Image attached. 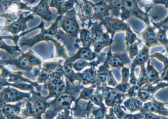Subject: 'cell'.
Segmentation results:
<instances>
[{
	"label": "cell",
	"mask_w": 168,
	"mask_h": 119,
	"mask_svg": "<svg viewBox=\"0 0 168 119\" xmlns=\"http://www.w3.org/2000/svg\"><path fill=\"white\" fill-rule=\"evenodd\" d=\"M83 95H84V97H89V96L90 93L89 91H85V92L84 93V94H83Z\"/></svg>",
	"instance_id": "cb8c5ba5"
},
{
	"label": "cell",
	"mask_w": 168,
	"mask_h": 119,
	"mask_svg": "<svg viewBox=\"0 0 168 119\" xmlns=\"http://www.w3.org/2000/svg\"><path fill=\"white\" fill-rule=\"evenodd\" d=\"M109 62L112 65L115 66H117L119 65V62L116 59L112 57L109 60Z\"/></svg>",
	"instance_id": "ac0fdd59"
},
{
	"label": "cell",
	"mask_w": 168,
	"mask_h": 119,
	"mask_svg": "<svg viewBox=\"0 0 168 119\" xmlns=\"http://www.w3.org/2000/svg\"><path fill=\"white\" fill-rule=\"evenodd\" d=\"M130 105L131 107L132 108H137L138 106V103L136 101H132L130 104Z\"/></svg>",
	"instance_id": "d6986e66"
},
{
	"label": "cell",
	"mask_w": 168,
	"mask_h": 119,
	"mask_svg": "<svg viewBox=\"0 0 168 119\" xmlns=\"http://www.w3.org/2000/svg\"><path fill=\"white\" fill-rule=\"evenodd\" d=\"M116 113L119 117H122L123 115V112L122 111L118 109H117Z\"/></svg>",
	"instance_id": "603a6c76"
},
{
	"label": "cell",
	"mask_w": 168,
	"mask_h": 119,
	"mask_svg": "<svg viewBox=\"0 0 168 119\" xmlns=\"http://www.w3.org/2000/svg\"><path fill=\"white\" fill-rule=\"evenodd\" d=\"M146 80V78L145 76L143 75L140 77V80H139V81H140V83L142 84L144 83V82Z\"/></svg>",
	"instance_id": "44dd1931"
},
{
	"label": "cell",
	"mask_w": 168,
	"mask_h": 119,
	"mask_svg": "<svg viewBox=\"0 0 168 119\" xmlns=\"http://www.w3.org/2000/svg\"><path fill=\"white\" fill-rule=\"evenodd\" d=\"M108 39L104 37L101 40H99L97 42V46L100 47L104 46L107 44Z\"/></svg>",
	"instance_id": "2e32d148"
},
{
	"label": "cell",
	"mask_w": 168,
	"mask_h": 119,
	"mask_svg": "<svg viewBox=\"0 0 168 119\" xmlns=\"http://www.w3.org/2000/svg\"><path fill=\"white\" fill-rule=\"evenodd\" d=\"M148 56L147 51L145 50H143L139 54L138 56L137 60L139 63H142L145 60Z\"/></svg>",
	"instance_id": "52a82bcc"
},
{
	"label": "cell",
	"mask_w": 168,
	"mask_h": 119,
	"mask_svg": "<svg viewBox=\"0 0 168 119\" xmlns=\"http://www.w3.org/2000/svg\"><path fill=\"white\" fill-rule=\"evenodd\" d=\"M11 119H19L17 117H13Z\"/></svg>",
	"instance_id": "d4e9b609"
},
{
	"label": "cell",
	"mask_w": 168,
	"mask_h": 119,
	"mask_svg": "<svg viewBox=\"0 0 168 119\" xmlns=\"http://www.w3.org/2000/svg\"><path fill=\"white\" fill-rule=\"evenodd\" d=\"M22 96V94L19 91L15 90H10L6 93L4 98L8 101H13L19 99Z\"/></svg>",
	"instance_id": "3957f363"
},
{
	"label": "cell",
	"mask_w": 168,
	"mask_h": 119,
	"mask_svg": "<svg viewBox=\"0 0 168 119\" xmlns=\"http://www.w3.org/2000/svg\"><path fill=\"white\" fill-rule=\"evenodd\" d=\"M20 27V24L18 23H14L10 26L9 29L11 32L13 33H16L18 32Z\"/></svg>",
	"instance_id": "5bb4252c"
},
{
	"label": "cell",
	"mask_w": 168,
	"mask_h": 119,
	"mask_svg": "<svg viewBox=\"0 0 168 119\" xmlns=\"http://www.w3.org/2000/svg\"><path fill=\"white\" fill-rule=\"evenodd\" d=\"M65 71H66V74H70L72 73V70L71 68L68 66H66L65 68Z\"/></svg>",
	"instance_id": "7402d4cb"
},
{
	"label": "cell",
	"mask_w": 168,
	"mask_h": 119,
	"mask_svg": "<svg viewBox=\"0 0 168 119\" xmlns=\"http://www.w3.org/2000/svg\"><path fill=\"white\" fill-rule=\"evenodd\" d=\"M62 26L65 30L71 33L75 32L77 28L76 23L72 19H66L63 22Z\"/></svg>",
	"instance_id": "7a4b0ae2"
},
{
	"label": "cell",
	"mask_w": 168,
	"mask_h": 119,
	"mask_svg": "<svg viewBox=\"0 0 168 119\" xmlns=\"http://www.w3.org/2000/svg\"><path fill=\"white\" fill-rule=\"evenodd\" d=\"M87 65L85 61H78L74 65L75 69L77 70H80L85 67Z\"/></svg>",
	"instance_id": "30bf717a"
},
{
	"label": "cell",
	"mask_w": 168,
	"mask_h": 119,
	"mask_svg": "<svg viewBox=\"0 0 168 119\" xmlns=\"http://www.w3.org/2000/svg\"><path fill=\"white\" fill-rule=\"evenodd\" d=\"M92 12V6L89 3H85L81 7L80 16L82 19H87L90 16Z\"/></svg>",
	"instance_id": "6da1fadb"
},
{
	"label": "cell",
	"mask_w": 168,
	"mask_h": 119,
	"mask_svg": "<svg viewBox=\"0 0 168 119\" xmlns=\"http://www.w3.org/2000/svg\"><path fill=\"white\" fill-rule=\"evenodd\" d=\"M2 113H1V111H0V118H1V117H2Z\"/></svg>",
	"instance_id": "484cf974"
},
{
	"label": "cell",
	"mask_w": 168,
	"mask_h": 119,
	"mask_svg": "<svg viewBox=\"0 0 168 119\" xmlns=\"http://www.w3.org/2000/svg\"><path fill=\"white\" fill-rule=\"evenodd\" d=\"M35 111L37 112H40L44 110L45 108V106L43 103L41 102L36 103L35 105Z\"/></svg>",
	"instance_id": "7c38bea8"
},
{
	"label": "cell",
	"mask_w": 168,
	"mask_h": 119,
	"mask_svg": "<svg viewBox=\"0 0 168 119\" xmlns=\"http://www.w3.org/2000/svg\"><path fill=\"white\" fill-rule=\"evenodd\" d=\"M70 98L68 95H63L60 97L58 99V102L61 105L64 106H67L69 104Z\"/></svg>",
	"instance_id": "5b68a950"
},
{
	"label": "cell",
	"mask_w": 168,
	"mask_h": 119,
	"mask_svg": "<svg viewBox=\"0 0 168 119\" xmlns=\"http://www.w3.org/2000/svg\"><path fill=\"white\" fill-rule=\"evenodd\" d=\"M148 75L149 79L151 80H154L157 77V74L153 70H150L148 73Z\"/></svg>",
	"instance_id": "e0dca14e"
},
{
	"label": "cell",
	"mask_w": 168,
	"mask_h": 119,
	"mask_svg": "<svg viewBox=\"0 0 168 119\" xmlns=\"http://www.w3.org/2000/svg\"><path fill=\"white\" fill-rule=\"evenodd\" d=\"M110 119H115V118L113 117V116H112L111 117Z\"/></svg>",
	"instance_id": "4316f807"
},
{
	"label": "cell",
	"mask_w": 168,
	"mask_h": 119,
	"mask_svg": "<svg viewBox=\"0 0 168 119\" xmlns=\"http://www.w3.org/2000/svg\"><path fill=\"white\" fill-rule=\"evenodd\" d=\"M28 60L25 58H23L21 59L18 62V64L19 66L23 68H26L28 66Z\"/></svg>",
	"instance_id": "4fadbf2b"
},
{
	"label": "cell",
	"mask_w": 168,
	"mask_h": 119,
	"mask_svg": "<svg viewBox=\"0 0 168 119\" xmlns=\"http://www.w3.org/2000/svg\"><path fill=\"white\" fill-rule=\"evenodd\" d=\"M35 11L41 16L46 17L48 15V11L46 5L45 3H42L36 7Z\"/></svg>",
	"instance_id": "277c9868"
},
{
	"label": "cell",
	"mask_w": 168,
	"mask_h": 119,
	"mask_svg": "<svg viewBox=\"0 0 168 119\" xmlns=\"http://www.w3.org/2000/svg\"><path fill=\"white\" fill-rule=\"evenodd\" d=\"M30 60L31 63L34 65L37 64L39 63L37 59L33 57L30 58Z\"/></svg>",
	"instance_id": "ffe728a7"
},
{
	"label": "cell",
	"mask_w": 168,
	"mask_h": 119,
	"mask_svg": "<svg viewBox=\"0 0 168 119\" xmlns=\"http://www.w3.org/2000/svg\"><path fill=\"white\" fill-rule=\"evenodd\" d=\"M80 37L83 42L88 41L90 38L89 32L86 30L83 31L81 33Z\"/></svg>",
	"instance_id": "8fae6325"
},
{
	"label": "cell",
	"mask_w": 168,
	"mask_h": 119,
	"mask_svg": "<svg viewBox=\"0 0 168 119\" xmlns=\"http://www.w3.org/2000/svg\"><path fill=\"white\" fill-rule=\"evenodd\" d=\"M101 33L100 31H97L94 33L92 36V39L95 41L97 42L101 39Z\"/></svg>",
	"instance_id": "9a60e30c"
},
{
	"label": "cell",
	"mask_w": 168,
	"mask_h": 119,
	"mask_svg": "<svg viewBox=\"0 0 168 119\" xmlns=\"http://www.w3.org/2000/svg\"><path fill=\"white\" fill-rule=\"evenodd\" d=\"M79 56L82 58L89 59L93 58V54L89 49H84L80 51Z\"/></svg>",
	"instance_id": "8992f818"
},
{
	"label": "cell",
	"mask_w": 168,
	"mask_h": 119,
	"mask_svg": "<svg viewBox=\"0 0 168 119\" xmlns=\"http://www.w3.org/2000/svg\"><path fill=\"white\" fill-rule=\"evenodd\" d=\"M106 6L102 4H100L97 5L95 8V12L97 14L104 13L106 11Z\"/></svg>",
	"instance_id": "9c48e42d"
},
{
	"label": "cell",
	"mask_w": 168,
	"mask_h": 119,
	"mask_svg": "<svg viewBox=\"0 0 168 119\" xmlns=\"http://www.w3.org/2000/svg\"><path fill=\"white\" fill-rule=\"evenodd\" d=\"M4 110L6 113L11 115L16 114L18 111L17 108L8 106L4 107Z\"/></svg>",
	"instance_id": "ba28073f"
}]
</instances>
